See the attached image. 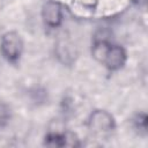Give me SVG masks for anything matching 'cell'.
<instances>
[{
	"label": "cell",
	"mask_w": 148,
	"mask_h": 148,
	"mask_svg": "<svg viewBox=\"0 0 148 148\" xmlns=\"http://www.w3.org/2000/svg\"><path fill=\"white\" fill-rule=\"evenodd\" d=\"M92 57L110 71L120 69L127 59L126 51L120 45H114L106 39L95 40L91 49Z\"/></svg>",
	"instance_id": "1"
},
{
	"label": "cell",
	"mask_w": 148,
	"mask_h": 148,
	"mask_svg": "<svg viewBox=\"0 0 148 148\" xmlns=\"http://www.w3.org/2000/svg\"><path fill=\"white\" fill-rule=\"evenodd\" d=\"M88 126L95 135L106 136L114 130L116 124L111 113L105 110H95L89 117Z\"/></svg>",
	"instance_id": "2"
},
{
	"label": "cell",
	"mask_w": 148,
	"mask_h": 148,
	"mask_svg": "<svg viewBox=\"0 0 148 148\" xmlns=\"http://www.w3.org/2000/svg\"><path fill=\"white\" fill-rule=\"evenodd\" d=\"M23 49V42L21 36L15 31H8L2 35L0 42V50L2 56L12 62L20 59Z\"/></svg>",
	"instance_id": "3"
},
{
	"label": "cell",
	"mask_w": 148,
	"mask_h": 148,
	"mask_svg": "<svg viewBox=\"0 0 148 148\" xmlns=\"http://www.w3.org/2000/svg\"><path fill=\"white\" fill-rule=\"evenodd\" d=\"M42 17L44 23L50 28H57L62 22V8L57 1H47L42 9Z\"/></svg>",
	"instance_id": "4"
},
{
	"label": "cell",
	"mask_w": 148,
	"mask_h": 148,
	"mask_svg": "<svg viewBox=\"0 0 148 148\" xmlns=\"http://www.w3.org/2000/svg\"><path fill=\"white\" fill-rule=\"evenodd\" d=\"M45 145L49 147H64L66 146V132H51L45 136Z\"/></svg>",
	"instance_id": "5"
},
{
	"label": "cell",
	"mask_w": 148,
	"mask_h": 148,
	"mask_svg": "<svg viewBox=\"0 0 148 148\" xmlns=\"http://www.w3.org/2000/svg\"><path fill=\"white\" fill-rule=\"evenodd\" d=\"M10 117H12L10 108L5 103H0V128L5 127L9 123Z\"/></svg>",
	"instance_id": "6"
},
{
	"label": "cell",
	"mask_w": 148,
	"mask_h": 148,
	"mask_svg": "<svg viewBox=\"0 0 148 148\" xmlns=\"http://www.w3.org/2000/svg\"><path fill=\"white\" fill-rule=\"evenodd\" d=\"M134 126L136 130L146 133V131H147V116H146V113H139L135 116Z\"/></svg>",
	"instance_id": "7"
},
{
	"label": "cell",
	"mask_w": 148,
	"mask_h": 148,
	"mask_svg": "<svg viewBox=\"0 0 148 148\" xmlns=\"http://www.w3.org/2000/svg\"><path fill=\"white\" fill-rule=\"evenodd\" d=\"M133 1H134L136 5H139V6H140V5H145V2H146V0H133Z\"/></svg>",
	"instance_id": "8"
}]
</instances>
